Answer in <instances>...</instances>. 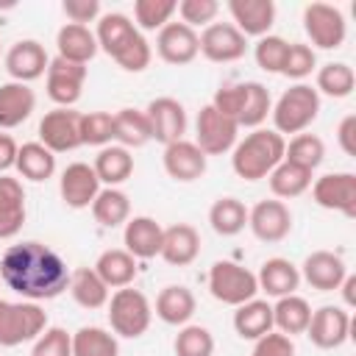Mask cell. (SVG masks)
<instances>
[{
    "label": "cell",
    "instance_id": "1",
    "mask_svg": "<svg viewBox=\"0 0 356 356\" xmlns=\"http://www.w3.org/2000/svg\"><path fill=\"white\" fill-rule=\"evenodd\" d=\"M0 278L6 281L8 289L22 295V300L39 303L67 292L70 267L53 248L31 239L6 248L0 259Z\"/></svg>",
    "mask_w": 356,
    "mask_h": 356
},
{
    "label": "cell",
    "instance_id": "2",
    "mask_svg": "<svg viewBox=\"0 0 356 356\" xmlns=\"http://www.w3.org/2000/svg\"><path fill=\"white\" fill-rule=\"evenodd\" d=\"M284 147H286V142L278 131L253 128L242 142L234 145L231 167L245 181H261L284 161Z\"/></svg>",
    "mask_w": 356,
    "mask_h": 356
},
{
    "label": "cell",
    "instance_id": "3",
    "mask_svg": "<svg viewBox=\"0 0 356 356\" xmlns=\"http://www.w3.org/2000/svg\"><path fill=\"white\" fill-rule=\"evenodd\" d=\"M273 131L284 134H303L320 114V95L312 83H295L289 86L278 103L273 106Z\"/></svg>",
    "mask_w": 356,
    "mask_h": 356
},
{
    "label": "cell",
    "instance_id": "4",
    "mask_svg": "<svg viewBox=\"0 0 356 356\" xmlns=\"http://www.w3.org/2000/svg\"><path fill=\"white\" fill-rule=\"evenodd\" d=\"M106 306H108L111 331H114L117 337L136 339V337H142V334L150 328L153 306H150V300H147L145 292L131 289V286H122V289H117V292L108 298Z\"/></svg>",
    "mask_w": 356,
    "mask_h": 356
},
{
    "label": "cell",
    "instance_id": "5",
    "mask_svg": "<svg viewBox=\"0 0 356 356\" xmlns=\"http://www.w3.org/2000/svg\"><path fill=\"white\" fill-rule=\"evenodd\" d=\"M47 328V312L31 300H3L0 298V345L17 348L22 342H33Z\"/></svg>",
    "mask_w": 356,
    "mask_h": 356
},
{
    "label": "cell",
    "instance_id": "6",
    "mask_svg": "<svg viewBox=\"0 0 356 356\" xmlns=\"http://www.w3.org/2000/svg\"><path fill=\"white\" fill-rule=\"evenodd\" d=\"M209 292L214 300H220L225 306H242V303L253 300L259 292L256 273H250L248 267L228 261V259L214 261L209 270Z\"/></svg>",
    "mask_w": 356,
    "mask_h": 356
},
{
    "label": "cell",
    "instance_id": "7",
    "mask_svg": "<svg viewBox=\"0 0 356 356\" xmlns=\"http://www.w3.org/2000/svg\"><path fill=\"white\" fill-rule=\"evenodd\" d=\"M303 31L309 36V42L320 50H337L345 42L348 25L345 17L337 6L328 3H309L303 8Z\"/></svg>",
    "mask_w": 356,
    "mask_h": 356
},
{
    "label": "cell",
    "instance_id": "8",
    "mask_svg": "<svg viewBox=\"0 0 356 356\" xmlns=\"http://www.w3.org/2000/svg\"><path fill=\"white\" fill-rule=\"evenodd\" d=\"M195 131H197L195 145L206 156H222V153L234 150L236 136H239V125L234 120H228L225 114H220L214 106H203L200 108Z\"/></svg>",
    "mask_w": 356,
    "mask_h": 356
},
{
    "label": "cell",
    "instance_id": "9",
    "mask_svg": "<svg viewBox=\"0 0 356 356\" xmlns=\"http://www.w3.org/2000/svg\"><path fill=\"white\" fill-rule=\"evenodd\" d=\"M39 142L50 153H67L81 145V111L53 108L39 120Z\"/></svg>",
    "mask_w": 356,
    "mask_h": 356
},
{
    "label": "cell",
    "instance_id": "10",
    "mask_svg": "<svg viewBox=\"0 0 356 356\" xmlns=\"http://www.w3.org/2000/svg\"><path fill=\"white\" fill-rule=\"evenodd\" d=\"M312 197L320 209L356 217V175L353 172H325L312 184Z\"/></svg>",
    "mask_w": 356,
    "mask_h": 356
},
{
    "label": "cell",
    "instance_id": "11",
    "mask_svg": "<svg viewBox=\"0 0 356 356\" xmlns=\"http://www.w3.org/2000/svg\"><path fill=\"white\" fill-rule=\"evenodd\" d=\"M47 97L58 106V108H72L81 100L83 83H86V67L83 64H72L64 58H50L47 64Z\"/></svg>",
    "mask_w": 356,
    "mask_h": 356
},
{
    "label": "cell",
    "instance_id": "12",
    "mask_svg": "<svg viewBox=\"0 0 356 356\" xmlns=\"http://www.w3.org/2000/svg\"><path fill=\"white\" fill-rule=\"evenodd\" d=\"M200 53L214 61V64H228V61H239L248 50V39L234 28V22H211L203 28V33L197 36Z\"/></svg>",
    "mask_w": 356,
    "mask_h": 356
},
{
    "label": "cell",
    "instance_id": "13",
    "mask_svg": "<svg viewBox=\"0 0 356 356\" xmlns=\"http://www.w3.org/2000/svg\"><path fill=\"white\" fill-rule=\"evenodd\" d=\"M248 228L253 231L256 239L261 242H281L292 231V211L284 200H259L248 211Z\"/></svg>",
    "mask_w": 356,
    "mask_h": 356
},
{
    "label": "cell",
    "instance_id": "14",
    "mask_svg": "<svg viewBox=\"0 0 356 356\" xmlns=\"http://www.w3.org/2000/svg\"><path fill=\"white\" fill-rule=\"evenodd\" d=\"M306 337L312 339V345L334 350L350 337V314L342 306H320L317 312H312Z\"/></svg>",
    "mask_w": 356,
    "mask_h": 356
},
{
    "label": "cell",
    "instance_id": "15",
    "mask_svg": "<svg viewBox=\"0 0 356 356\" xmlns=\"http://www.w3.org/2000/svg\"><path fill=\"white\" fill-rule=\"evenodd\" d=\"M150 122V136L161 145L178 142L186 134V111L175 97H156L145 108Z\"/></svg>",
    "mask_w": 356,
    "mask_h": 356
},
{
    "label": "cell",
    "instance_id": "16",
    "mask_svg": "<svg viewBox=\"0 0 356 356\" xmlns=\"http://www.w3.org/2000/svg\"><path fill=\"white\" fill-rule=\"evenodd\" d=\"M58 192L70 209H89L100 192V181H97L92 164H86V161L67 164V170L58 178Z\"/></svg>",
    "mask_w": 356,
    "mask_h": 356
},
{
    "label": "cell",
    "instance_id": "17",
    "mask_svg": "<svg viewBox=\"0 0 356 356\" xmlns=\"http://www.w3.org/2000/svg\"><path fill=\"white\" fill-rule=\"evenodd\" d=\"M156 53L167 64H189L197 58L200 44H197V31H192L184 22H167L159 36H156Z\"/></svg>",
    "mask_w": 356,
    "mask_h": 356
},
{
    "label": "cell",
    "instance_id": "18",
    "mask_svg": "<svg viewBox=\"0 0 356 356\" xmlns=\"http://www.w3.org/2000/svg\"><path fill=\"white\" fill-rule=\"evenodd\" d=\"M206 153L189 142V139H178V142H170L164 145V172L172 178V181H181V184H189V181H197L203 172H206Z\"/></svg>",
    "mask_w": 356,
    "mask_h": 356
},
{
    "label": "cell",
    "instance_id": "19",
    "mask_svg": "<svg viewBox=\"0 0 356 356\" xmlns=\"http://www.w3.org/2000/svg\"><path fill=\"white\" fill-rule=\"evenodd\" d=\"M47 53L36 39H19L6 53V70L17 83H31L47 72Z\"/></svg>",
    "mask_w": 356,
    "mask_h": 356
},
{
    "label": "cell",
    "instance_id": "20",
    "mask_svg": "<svg viewBox=\"0 0 356 356\" xmlns=\"http://www.w3.org/2000/svg\"><path fill=\"white\" fill-rule=\"evenodd\" d=\"M348 275V267L342 261V256L331 253V250H314L303 259V267H300V278L312 286V289H320V292H334L339 289V284L345 281Z\"/></svg>",
    "mask_w": 356,
    "mask_h": 356
},
{
    "label": "cell",
    "instance_id": "21",
    "mask_svg": "<svg viewBox=\"0 0 356 356\" xmlns=\"http://www.w3.org/2000/svg\"><path fill=\"white\" fill-rule=\"evenodd\" d=\"M228 11L234 17V28L248 36H267L275 22V3L273 0H228Z\"/></svg>",
    "mask_w": 356,
    "mask_h": 356
},
{
    "label": "cell",
    "instance_id": "22",
    "mask_svg": "<svg viewBox=\"0 0 356 356\" xmlns=\"http://www.w3.org/2000/svg\"><path fill=\"white\" fill-rule=\"evenodd\" d=\"M161 236H164V228L153 217H147V214L131 217L125 222V231H122L125 250L134 259H153V256H159L161 253Z\"/></svg>",
    "mask_w": 356,
    "mask_h": 356
},
{
    "label": "cell",
    "instance_id": "23",
    "mask_svg": "<svg viewBox=\"0 0 356 356\" xmlns=\"http://www.w3.org/2000/svg\"><path fill=\"white\" fill-rule=\"evenodd\" d=\"M200 253V234L195 231V225L189 222H175L170 228H164L161 236V259L172 267H186L197 259Z\"/></svg>",
    "mask_w": 356,
    "mask_h": 356
},
{
    "label": "cell",
    "instance_id": "24",
    "mask_svg": "<svg viewBox=\"0 0 356 356\" xmlns=\"http://www.w3.org/2000/svg\"><path fill=\"white\" fill-rule=\"evenodd\" d=\"M256 284L261 292H267L270 298H286V295H295L298 284H300V270L289 261V259H281V256H273L261 264L259 275H256Z\"/></svg>",
    "mask_w": 356,
    "mask_h": 356
},
{
    "label": "cell",
    "instance_id": "25",
    "mask_svg": "<svg viewBox=\"0 0 356 356\" xmlns=\"http://www.w3.org/2000/svg\"><path fill=\"white\" fill-rule=\"evenodd\" d=\"M25 222V189L17 178L0 175V239L19 234Z\"/></svg>",
    "mask_w": 356,
    "mask_h": 356
},
{
    "label": "cell",
    "instance_id": "26",
    "mask_svg": "<svg viewBox=\"0 0 356 356\" xmlns=\"http://www.w3.org/2000/svg\"><path fill=\"white\" fill-rule=\"evenodd\" d=\"M56 50H58V58L86 67L97 56V39H95V33L86 25L67 22L56 33Z\"/></svg>",
    "mask_w": 356,
    "mask_h": 356
},
{
    "label": "cell",
    "instance_id": "27",
    "mask_svg": "<svg viewBox=\"0 0 356 356\" xmlns=\"http://www.w3.org/2000/svg\"><path fill=\"white\" fill-rule=\"evenodd\" d=\"M36 108V95L28 83L8 81L0 86V128L22 125Z\"/></svg>",
    "mask_w": 356,
    "mask_h": 356
},
{
    "label": "cell",
    "instance_id": "28",
    "mask_svg": "<svg viewBox=\"0 0 356 356\" xmlns=\"http://www.w3.org/2000/svg\"><path fill=\"white\" fill-rule=\"evenodd\" d=\"M195 309H197V300H195L192 289H186L181 284L164 286L156 298V317L167 325H186L192 320Z\"/></svg>",
    "mask_w": 356,
    "mask_h": 356
},
{
    "label": "cell",
    "instance_id": "29",
    "mask_svg": "<svg viewBox=\"0 0 356 356\" xmlns=\"http://www.w3.org/2000/svg\"><path fill=\"white\" fill-rule=\"evenodd\" d=\"M95 273L103 278L108 289H122L131 286V281L136 278V259L125 248H108L97 256Z\"/></svg>",
    "mask_w": 356,
    "mask_h": 356
},
{
    "label": "cell",
    "instance_id": "30",
    "mask_svg": "<svg viewBox=\"0 0 356 356\" xmlns=\"http://www.w3.org/2000/svg\"><path fill=\"white\" fill-rule=\"evenodd\" d=\"M92 170H95V175H97L100 184H106V186H120V184H125V181L131 178V172H134V156H131V150H125V147H120V145H106V147H100V153L95 156Z\"/></svg>",
    "mask_w": 356,
    "mask_h": 356
},
{
    "label": "cell",
    "instance_id": "31",
    "mask_svg": "<svg viewBox=\"0 0 356 356\" xmlns=\"http://www.w3.org/2000/svg\"><path fill=\"white\" fill-rule=\"evenodd\" d=\"M136 25L120 14V11H111V14H103L97 19V31H95V39H97V50H103L106 56H117L134 36H136Z\"/></svg>",
    "mask_w": 356,
    "mask_h": 356
},
{
    "label": "cell",
    "instance_id": "32",
    "mask_svg": "<svg viewBox=\"0 0 356 356\" xmlns=\"http://www.w3.org/2000/svg\"><path fill=\"white\" fill-rule=\"evenodd\" d=\"M309 320H312V306L300 295L278 298L273 306V328H278V334H286V337L306 334Z\"/></svg>",
    "mask_w": 356,
    "mask_h": 356
},
{
    "label": "cell",
    "instance_id": "33",
    "mask_svg": "<svg viewBox=\"0 0 356 356\" xmlns=\"http://www.w3.org/2000/svg\"><path fill=\"white\" fill-rule=\"evenodd\" d=\"M234 331L242 339H261L264 334L273 331V306L267 300H248L242 306H236L234 312Z\"/></svg>",
    "mask_w": 356,
    "mask_h": 356
},
{
    "label": "cell",
    "instance_id": "34",
    "mask_svg": "<svg viewBox=\"0 0 356 356\" xmlns=\"http://www.w3.org/2000/svg\"><path fill=\"white\" fill-rule=\"evenodd\" d=\"M70 295L83 309H103L108 303V286L95 273V267H78L70 273Z\"/></svg>",
    "mask_w": 356,
    "mask_h": 356
},
{
    "label": "cell",
    "instance_id": "35",
    "mask_svg": "<svg viewBox=\"0 0 356 356\" xmlns=\"http://www.w3.org/2000/svg\"><path fill=\"white\" fill-rule=\"evenodd\" d=\"M92 217L103 225V228H117L125 225L131 220V200L122 189L117 186H106L97 192V197L92 200Z\"/></svg>",
    "mask_w": 356,
    "mask_h": 356
},
{
    "label": "cell",
    "instance_id": "36",
    "mask_svg": "<svg viewBox=\"0 0 356 356\" xmlns=\"http://www.w3.org/2000/svg\"><path fill=\"white\" fill-rule=\"evenodd\" d=\"M153 136H150V122H147V114L139 111V108H120L114 114V142L125 150L131 147H142L147 145Z\"/></svg>",
    "mask_w": 356,
    "mask_h": 356
},
{
    "label": "cell",
    "instance_id": "37",
    "mask_svg": "<svg viewBox=\"0 0 356 356\" xmlns=\"http://www.w3.org/2000/svg\"><path fill=\"white\" fill-rule=\"evenodd\" d=\"M17 172L28 181H47L56 172V153H50L42 142H25L17 150Z\"/></svg>",
    "mask_w": 356,
    "mask_h": 356
},
{
    "label": "cell",
    "instance_id": "38",
    "mask_svg": "<svg viewBox=\"0 0 356 356\" xmlns=\"http://www.w3.org/2000/svg\"><path fill=\"white\" fill-rule=\"evenodd\" d=\"M211 231L220 236H236L248 225V209L236 197H217L209 209Z\"/></svg>",
    "mask_w": 356,
    "mask_h": 356
},
{
    "label": "cell",
    "instance_id": "39",
    "mask_svg": "<svg viewBox=\"0 0 356 356\" xmlns=\"http://www.w3.org/2000/svg\"><path fill=\"white\" fill-rule=\"evenodd\" d=\"M72 356H120V345L111 331L83 325L72 334Z\"/></svg>",
    "mask_w": 356,
    "mask_h": 356
},
{
    "label": "cell",
    "instance_id": "40",
    "mask_svg": "<svg viewBox=\"0 0 356 356\" xmlns=\"http://www.w3.org/2000/svg\"><path fill=\"white\" fill-rule=\"evenodd\" d=\"M353 86H356V75L345 61H328L317 70V83H314L317 95H328L334 100H342L353 92Z\"/></svg>",
    "mask_w": 356,
    "mask_h": 356
},
{
    "label": "cell",
    "instance_id": "41",
    "mask_svg": "<svg viewBox=\"0 0 356 356\" xmlns=\"http://www.w3.org/2000/svg\"><path fill=\"white\" fill-rule=\"evenodd\" d=\"M267 181H270V192H273L275 197L289 200V197L303 195V192L312 186V172L303 170V167H298V164L281 161V164L267 175Z\"/></svg>",
    "mask_w": 356,
    "mask_h": 356
},
{
    "label": "cell",
    "instance_id": "42",
    "mask_svg": "<svg viewBox=\"0 0 356 356\" xmlns=\"http://www.w3.org/2000/svg\"><path fill=\"white\" fill-rule=\"evenodd\" d=\"M323 159H325V145L314 134H295L289 139V145L284 147V161L298 164L309 172H314L323 164Z\"/></svg>",
    "mask_w": 356,
    "mask_h": 356
},
{
    "label": "cell",
    "instance_id": "43",
    "mask_svg": "<svg viewBox=\"0 0 356 356\" xmlns=\"http://www.w3.org/2000/svg\"><path fill=\"white\" fill-rule=\"evenodd\" d=\"M270 111H273V100L267 86L259 81H245V106L239 114V128H259Z\"/></svg>",
    "mask_w": 356,
    "mask_h": 356
},
{
    "label": "cell",
    "instance_id": "44",
    "mask_svg": "<svg viewBox=\"0 0 356 356\" xmlns=\"http://www.w3.org/2000/svg\"><path fill=\"white\" fill-rule=\"evenodd\" d=\"M178 3L175 0H136L134 3V25L142 31H161L167 22H172Z\"/></svg>",
    "mask_w": 356,
    "mask_h": 356
},
{
    "label": "cell",
    "instance_id": "45",
    "mask_svg": "<svg viewBox=\"0 0 356 356\" xmlns=\"http://www.w3.org/2000/svg\"><path fill=\"white\" fill-rule=\"evenodd\" d=\"M175 356H211L214 353V337L206 325H181L172 342Z\"/></svg>",
    "mask_w": 356,
    "mask_h": 356
},
{
    "label": "cell",
    "instance_id": "46",
    "mask_svg": "<svg viewBox=\"0 0 356 356\" xmlns=\"http://www.w3.org/2000/svg\"><path fill=\"white\" fill-rule=\"evenodd\" d=\"M111 139H114V114L108 111L81 114V145L106 147Z\"/></svg>",
    "mask_w": 356,
    "mask_h": 356
},
{
    "label": "cell",
    "instance_id": "47",
    "mask_svg": "<svg viewBox=\"0 0 356 356\" xmlns=\"http://www.w3.org/2000/svg\"><path fill=\"white\" fill-rule=\"evenodd\" d=\"M314 67H317L314 47H309L303 42H289L286 56H284V64H281V75H286L292 81H303L306 75L314 72Z\"/></svg>",
    "mask_w": 356,
    "mask_h": 356
},
{
    "label": "cell",
    "instance_id": "48",
    "mask_svg": "<svg viewBox=\"0 0 356 356\" xmlns=\"http://www.w3.org/2000/svg\"><path fill=\"white\" fill-rule=\"evenodd\" d=\"M286 47H289V42H286V39L267 33V36H261V39L256 42V47H253V58H256V64H259L264 72L281 75V64H284Z\"/></svg>",
    "mask_w": 356,
    "mask_h": 356
},
{
    "label": "cell",
    "instance_id": "49",
    "mask_svg": "<svg viewBox=\"0 0 356 356\" xmlns=\"http://www.w3.org/2000/svg\"><path fill=\"white\" fill-rule=\"evenodd\" d=\"M31 356H72V334H67L58 325L44 328L36 339H33V350Z\"/></svg>",
    "mask_w": 356,
    "mask_h": 356
},
{
    "label": "cell",
    "instance_id": "50",
    "mask_svg": "<svg viewBox=\"0 0 356 356\" xmlns=\"http://www.w3.org/2000/svg\"><path fill=\"white\" fill-rule=\"evenodd\" d=\"M150 58H153V50H150L147 39H145L142 33H136V36L114 56V61H117L125 72H142V70H147Z\"/></svg>",
    "mask_w": 356,
    "mask_h": 356
},
{
    "label": "cell",
    "instance_id": "51",
    "mask_svg": "<svg viewBox=\"0 0 356 356\" xmlns=\"http://www.w3.org/2000/svg\"><path fill=\"white\" fill-rule=\"evenodd\" d=\"M175 11L181 14V22L195 31L197 25L206 28V25L214 22V17L220 11V3L217 0H181Z\"/></svg>",
    "mask_w": 356,
    "mask_h": 356
},
{
    "label": "cell",
    "instance_id": "52",
    "mask_svg": "<svg viewBox=\"0 0 356 356\" xmlns=\"http://www.w3.org/2000/svg\"><path fill=\"white\" fill-rule=\"evenodd\" d=\"M209 106H214L220 114H225L228 120H234L239 125V114H242V106H245V83H222L214 92Z\"/></svg>",
    "mask_w": 356,
    "mask_h": 356
},
{
    "label": "cell",
    "instance_id": "53",
    "mask_svg": "<svg viewBox=\"0 0 356 356\" xmlns=\"http://www.w3.org/2000/svg\"><path fill=\"white\" fill-rule=\"evenodd\" d=\"M250 356H295V342H292V337H286V334L270 331V334H264L261 339H256Z\"/></svg>",
    "mask_w": 356,
    "mask_h": 356
},
{
    "label": "cell",
    "instance_id": "54",
    "mask_svg": "<svg viewBox=\"0 0 356 356\" xmlns=\"http://www.w3.org/2000/svg\"><path fill=\"white\" fill-rule=\"evenodd\" d=\"M61 11L67 14L70 22L86 25V22H95L100 17V3L97 0H64Z\"/></svg>",
    "mask_w": 356,
    "mask_h": 356
},
{
    "label": "cell",
    "instance_id": "55",
    "mask_svg": "<svg viewBox=\"0 0 356 356\" xmlns=\"http://www.w3.org/2000/svg\"><path fill=\"white\" fill-rule=\"evenodd\" d=\"M337 139H339V147L348 153V156H356V117L348 114L339 128H337Z\"/></svg>",
    "mask_w": 356,
    "mask_h": 356
},
{
    "label": "cell",
    "instance_id": "56",
    "mask_svg": "<svg viewBox=\"0 0 356 356\" xmlns=\"http://www.w3.org/2000/svg\"><path fill=\"white\" fill-rule=\"evenodd\" d=\"M17 150H19V145L14 142V136L0 134V172L11 170L17 164Z\"/></svg>",
    "mask_w": 356,
    "mask_h": 356
},
{
    "label": "cell",
    "instance_id": "57",
    "mask_svg": "<svg viewBox=\"0 0 356 356\" xmlns=\"http://www.w3.org/2000/svg\"><path fill=\"white\" fill-rule=\"evenodd\" d=\"M339 289H342L345 306H356V275H345V281L339 284Z\"/></svg>",
    "mask_w": 356,
    "mask_h": 356
}]
</instances>
